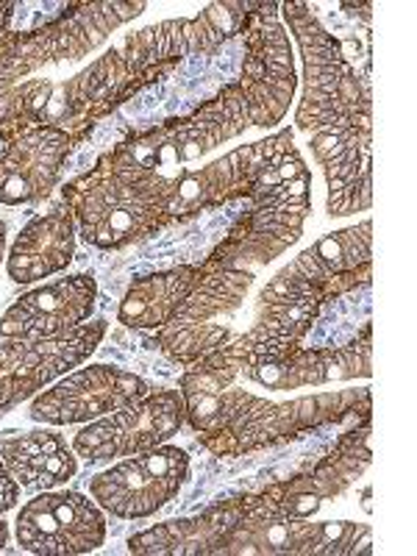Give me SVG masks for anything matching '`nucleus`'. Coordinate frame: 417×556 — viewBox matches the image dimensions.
I'll return each mask as SVG.
<instances>
[{
  "instance_id": "412c9836",
  "label": "nucleus",
  "mask_w": 417,
  "mask_h": 556,
  "mask_svg": "<svg viewBox=\"0 0 417 556\" xmlns=\"http://www.w3.org/2000/svg\"><path fill=\"white\" fill-rule=\"evenodd\" d=\"M370 256H374V223L362 220L359 226L331 231L315 245L301 251L290 265L276 273L285 281L320 287L331 298L354 290L370 276Z\"/></svg>"
},
{
  "instance_id": "6e6552de",
  "label": "nucleus",
  "mask_w": 417,
  "mask_h": 556,
  "mask_svg": "<svg viewBox=\"0 0 417 556\" xmlns=\"http://www.w3.org/2000/svg\"><path fill=\"white\" fill-rule=\"evenodd\" d=\"M365 404H370L367 390H331L287 401H270L262 395L251 409L237 417L235 424L217 434L201 437V443L203 448L217 456H240L248 451L281 443L287 437H295L315 426L334 424V420L356 412V406Z\"/></svg>"
},
{
  "instance_id": "9b49d317",
  "label": "nucleus",
  "mask_w": 417,
  "mask_h": 556,
  "mask_svg": "<svg viewBox=\"0 0 417 556\" xmlns=\"http://www.w3.org/2000/svg\"><path fill=\"white\" fill-rule=\"evenodd\" d=\"M190 479V456L178 445H159L146 454L126 456L89 479V495L112 518L139 520L156 515L181 493Z\"/></svg>"
},
{
  "instance_id": "20e7f679",
  "label": "nucleus",
  "mask_w": 417,
  "mask_h": 556,
  "mask_svg": "<svg viewBox=\"0 0 417 556\" xmlns=\"http://www.w3.org/2000/svg\"><path fill=\"white\" fill-rule=\"evenodd\" d=\"M146 12V3L103 0L81 3L51 26L31 34H7L0 42V89L28 81L42 67L78 62L98 51L121 26Z\"/></svg>"
},
{
  "instance_id": "f257e3e1",
  "label": "nucleus",
  "mask_w": 417,
  "mask_h": 556,
  "mask_svg": "<svg viewBox=\"0 0 417 556\" xmlns=\"http://www.w3.org/2000/svg\"><path fill=\"white\" fill-rule=\"evenodd\" d=\"M173 184L139 165L121 146L103 153L96 167L64 187V203L89 245L114 251L167 226Z\"/></svg>"
},
{
  "instance_id": "a878e982",
  "label": "nucleus",
  "mask_w": 417,
  "mask_h": 556,
  "mask_svg": "<svg viewBox=\"0 0 417 556\" xmlns=\"http://www.w3.org/2000/svg\"><path fill=\"white\" fill-rule=\"evenodd\" d=\"M203 265H181L173 270L151 273V276L137 278L128 292L123 295L117 320L128 329L159 331L178 312V306L187 301L195 285L203 278Z\"/></svg>"
},
{
  "instance_id": "4be33fe9",
  "label": "nucleus",
  "mask_w": 417,
  "mask_h": 556,
  "mask_svg": "<svg viewBox=\"0 0 417 556\" xmlns=\"http://www.w3.org/2000/svg\"><path fill=\"white\" fill-rule=\"evenodd\" d=\"M367 465H370V417L362 429L348 431L345 440L315 470L270 484L267 493L285 513L309 518L312 513H317L320 501L340 495L356 476L365 473Z\"/></svg>"
},
{
  "instance_id": "0eeeda50",
  "label": "nucleus",
  "mask_w": 417,
  "mask_h": 556,
  "mask_svg": "<svg viewBox=\"0 0 417 556\" xmlns=\"http://www.w3.org/2000/svg\"><path fill=\"white\" fill-rule=\"evenodd\" d=\"M206 273L176 315L156 331L159 348L181 367L231 340V323L253 285V270L203 262Z\"/></svg>"
},
{
  "instance_id": "1a4fd4ad",
  "label": "nucleus",
  "mask_w": 417,
  "mask_h": 556,
  "mask_svg": "<svg viewBox=\"0 0 417 556\" xmlns=\"http://www.w3.org/2000/svg\"><path fill=\"white\" fill-rule=\"evenodd\" d=\"M276 3H260L248 14L240 31L245 34V62L240 84L248 117L256 128H276L298 89L295 56L290 34L281 26Z\"/></svg>"
},
{
  "instance_id": "b1692460",
  "label": "nucleus",
  "mask_w": 417,
  "mask_h": 556,
  "mask_svg": "<svg viewBox=\"0 0 417 556\" xmlns=\"http://www.w3.org/2000/svg\"><path fill=\"white\" fill-rule=\"evenodd\" d=\"M245 509L248 495H242L192 518L167 520L134 534L128 540V551L139 556H215L217 545L235 529Z\"/></svg>"
},
{
  "instance_id": "f3484780",
  "label": "nucleus",
  "mask_w": 417,
  "mask_h": 556,
  "mask_svg": "<svg viewBox=\"0 0 417 556\" xmlns=\"http://www.w3.org/2000/svg\"><path fill=\"white\" fill-rule=\"evenodd\" d=\"M256 7L260 3H240V0L237 3H212L198 17L165 20V23L131 34L123 39L121 53L137 73H146L162 62L215 51L223 39L240 31L248 14Z\"/></svg>"
},
{
  "instance_id": "6ab92c4d",
  "label": "nucleus",
  "mask_w": 417,
  "mask_h": 556,
  "mask_svg": "<svg viewBox=\"0 0 417 556\" xmlns=\"http://www.w3.org/2000/svg\"><path fill=\"white\" fill-rule=\"evenodd\" d=\"M374 374V329L365 326L362 337L340 348H295L285 359L242 367L240 379L265 390H304L334 381L367 379Z\"/></svg>"
},
{
  "instance_id": "aec40b11",
  "label": "nucleus",
  "mask_w": 417,
  "mask_h": 556,
  "mask_svg": "<svg viewBox=\"0 0 417 556\" xmlns=\"http://www.w3.org/2000/svg\"><path fill=\"white\" fill-rule=\"evenodd\" d=\"M76 134L62 126H28L0 151V203L23 206L48 195L62 176Z\"/></svg>"
},
{
  "instance_id": "4468645a",
  "label": "nucleus",
  "mask_w": 417,
  "mask_h": 556,
  "mask_svg": "<svg viewBox=\"0 0 417 556\" xmlns=\"http://www.w3.org/2000/svg\"><path fill=\"white\" fill-rule=\"evenodd\" d=\"M151 392L142 376L117 365H89L70 370L34 395L28 417L45 426H87Z\"/></svg>"
},
{
  "instance_id": "dca6fc26",
  "label": "nucleus",
  "mask_w": 417,
  "mask_h": 556,
  "mask_svg": "<svg viewBox=\"0 0 417 556\" xmlns=\"http://www.w3.org/2000/svg\"><path fill=\"white\" fill-rule=\"evenodd\" d=\"M292 146V131L281 128L273 137L240 146L223 159H215L203 167H192L173 184V195L167 203V223L178 217L195 215L201 208L217 206L235 195H248L262 173L270 167L273 159Z\"/></svg>"
},
{
  "instance_id": "5701e85b",
  "label": "nucleus",
  "mask_w": 417,
  "mask_h": 556,
  "mask_svg": "<svg viewBox=\"0 0 417 556\" xmlns=\"http://www.w3.org/2000/svg\"><path fill=\"white\" fill-rule=\"evenodd\" d=\"M76 217L67 206L51 208L28 223L9 248L7 273L14 285H34L67 270L76 256Z\"/></svg>"
},
{
  "instance_id": "bb28decb",
  "label": "nucleus",
  "mask_w": 417,
  "mask_h": 556,
  "mask_svg": "<svg viewBox=\"0 0 417 556\" xmlns=\"http://www.w3.org/2000/svg\"><path fill=\"white\" fill-rule=\"evenodd\" d=\"M20 493H23V486L9 473L7 462L0 459V515H7L9 509L20 504Z\"/></svg>"
},
{
  "instance_id": "c85d7f7f",
  "label": "nucleus",
  "mask_w": 417,
  "mask_h": 556,
  "mask_svg": "<svg viewBox=\"0 0 417 556\" xmlns=\"http://www.w3.org/2000/svg\"><path fill=\"white\" fill-rule=\"evenodd\" d=\"M9 538H12V531H9V523H7V520H3V515H0V551L7 548Z\"/></svg>"
},
{
  "instance_id": "ddd939ff",
  "label": "nucleus",
  "mask_w": 417,
  "mask_h": 556,
  "mask_svg": "<svg viewBox=\"0 0 417 556\" xmlns=\"http://www.w3.org/2000/svg\"><path fill=\"white\" fill-rule=\"evenodd\" d=\"M106 329V320H92L53 340H0V412L34 399L84 365Z\"/></svg>"
},
{
  "instance_id": "393cba45",
  "label": "nucleus",
  "mask_w": 417,
  "mask_h": 556,
  "mask_svg": "<svg viewBox=\"0 0 417 556\" xmlns=\"http://www.w3.org/2000/svg\"><path fill=\"white\" fill-rule=\"evenodd\" d=\"M0 459L28 493H45L67 484L78 473V456L62 434L31 429L0 440Z\"/></svg>"
},
{
  "instance_id": "7ed1b4c3",
  "label": "nucleus",
  "mask_w": 417,
  "mask_h": 556,
  "mask_svg": "<svg viewBox=\"0 0 417 556\" xmlns=\"http://www.w3.org/2000/svg\"><path fill=\"white\" fill-rule=\"evenodd\" d=\"M285 17L304 62V96L298 101V131L317 134L323 128L345 126L370 106V87L356 76L334 34L323 28L306 3H285Z\"/></svg>"
},
{
  "instance_id": "39448f33",
  "label": "nucleus",
  "mask_w": 417,
  "mask_h": 556,
  "mask_svg": "<svg viewBox=\"0 0 417 556\" xmlns=\"http://www.w3.org/2000/svg\"><path fill=\"white\" fill-rule=\"evenodd\" d=\"M345 556L370 554V529L362 523H312L285 513L267 490L248 495V509L217 545L215 556Z\"/></svg>"
},
{
  "instance_id": "423d86ee",
  "label": "nucleus",
  "mask_w": 417,
  "mask_h": 556,
  "mask_svg": "<svg viewBox=\"0 0 417 556\" xmlns=\"http://www.w3.org/2000/svg\"><path fill=\"white\" fill-rule=\"evenodd\" d=\"M245 128H251V117L242 89L240 84H228L212 101L187 117L162 123L142 137L121 142V148L134 162L176 184L184 173H190L192 162L220 148L228 139L240 137Z\"/></svg>"
},
{
  "instance_id": "cd10ccee",
  "label": "nucleus",
  "mask_w": 417,
  "mask_h": 556,
  "mask_svg": "<svg viewBox=\"0 0 417 556\" xmlns=\"http://www.w3.org/2000/svg\"><path fill=\"white\" fill-rule=\"evenodd\" d=\"M14 3H0V42L9 34V20H12Z\"/></svg>"
},
{
  "instance_id": "a211bd4d",
  "label": "nucleus",
  "mask_w": 417,
  "mask_h": 556,
  "mask_svg": "<svg viewBox=\"0 0 417 556\" xmlns=\"http://www.w3.org/2000/svg\"><path fill=\"white\" fill-rule=\"evenodd\" d=\"M96 304V278L87 273L56 278L20 295L0 315V340H53L89 323Z\"/></svg>"
},
{
  "instance_id": "f8f14e48",
  "label": "nucleus",
  "mask_w": 417,
  "mask_h": 556,
  "mask_svg": "<svg viewBox=\"0 0 417 556\" xmlns=\"http://www.w3.org/2000/svg\"><path fill=\"white\" fill-rule=\"evenodd\" d=\"M14 540L37 556L89 554L106 540V515L96 498L56 486L20 506Z\"/></svg>"
},
{
  "instance_id": "c756f323",
  "label": "nucleus",
  "mask_w": 417,
  "mask_h": 556,
  "mask_svg": "<svg viewBox=\"0 0 417 556\" xmlns=\"http://www.w3.org/2000/svg\"><path fill=\"white\" fill-rule=\"evenodd\" d=\"M3 253H7V226L0 223V260H3Z\"/></svg>"
},
{
  "instance_id": "2eb2a0df",
  "label": "nucleus",
  "mask_w": 417,
  "mask_h": 556,
  "mask_svg": "<svg viewBox=\"0 0 417 556\" xmlns=\"http://www.w3.org/2000/svg\"><path fill=\"white\" fill-rule=\"evenodd\" d=\"M309 148L326 176V212L348 217L374 203V112L312 134Z\"/></svg>"
},
{
  "instance_id": "f03ea898",
  "label": "nucleus",
  "mask_w": 417,
  "mask_h": 556,
  "mask_svg": "<svg viewBox=\"0 0 417 556\" xmlns=\"http://www.w3.org/2000/svg\"><path fill=\"white\" fill-rule=\"evenodd\" d=\"M248 195L251 217L208 256V265L256 270L298 242L312 208V176L298 148L278 153Z\"/></svg>"
},
{
  "instance_id": "9d476101",
  "label": "nucleus",
  "mask_w": 417,
  "mask_h": 556,
  "mask_svg": "<svg viewBox=\"0 0 417 556\" xmlns=\"http://www.w3.org/2000/svg\"><path fill=\"white\" fill-rule=\"evenodd\" d=\"M187 424L181 390H151L84 426L73 437V451L87 462H112L146 454L170 443Z\"/></svg>"
}]
</instances>
